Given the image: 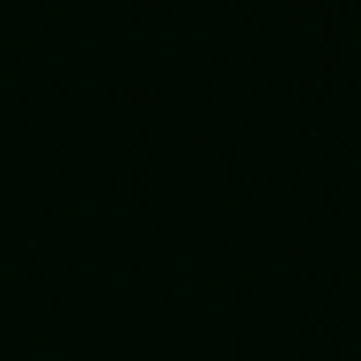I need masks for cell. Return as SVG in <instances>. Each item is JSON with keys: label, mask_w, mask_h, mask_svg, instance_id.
<instances>
[]
</instances>
